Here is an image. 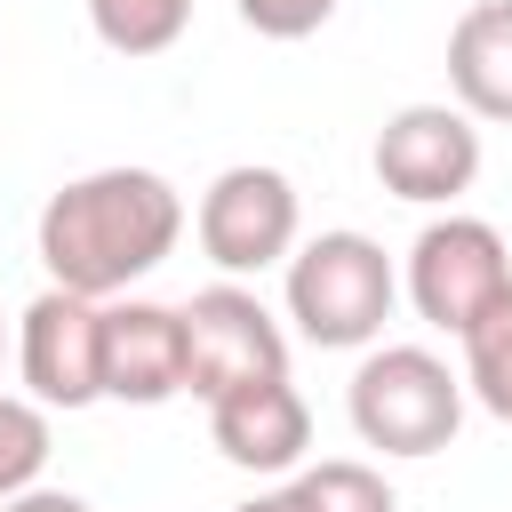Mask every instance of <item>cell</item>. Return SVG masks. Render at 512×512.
<instances>
[{
    "label": "cell",
    "instance_id": "2",
    "mask_svg": "<svg viewBox=\"0 0 512 512\" xmlns=\"http://www.w3.org/2000/svg\"><path fill=\"white\" fill-rule=\"evenodd\" d=\"M464 400V368H448L432 344H368L344 384V416L376 456H440L464 424Z\"/></svg>",
    "mask_w": 512,
    "mask_h": 512
},
{
    "label": "cell",
    "instance_id": "11",
    "mask_svg": "<svg viewBox=\"0 0 512 512\" xmlns=\"http://www.w3.org/2000/svg\"><path fill=\"white\" fill-rule=\"evenodd\" d=\"M448 96L472 120H512V0H472L448 24Z\"/></svg>",
    "mask_w": 512,
    "mask_h": 512
},
{
    "label": "cell",
    "instance_id": "6",
    "mask_svg": "<svg viewBox=\"0 0 512 512\" xmlns=\"http://www.w3.org/2000/svg\"><path fill=\"white\" fill-rule=\"evenodd\" d=\"M176 312H184V392L192 400H216L256 376H288V328L272 320V304L256 288L216 280V288H192Z\"/></svg>",
    "mask_w": 512,
    "mask_h": 512
},
{
    "label": "cell",
    "instance_id": "8",
    "mask_svg": "<svg viewBox=\"0 0 512 512\" xmlns=\"http://www.w3.org/2000/svg\"><path fill=\"white\" fill-rule=\"evenodd\" d=\"M16 376L40 408H96L104 400V304L48 280L16 320Z\"/></svg>",
    "mask_w": 512,
    "mask_h": 512
},
{
    "label": "cell",
    "instance_id": "3",
    "mask_svg": "<svg viewBox=\"0 0 512 512\" xmlns=\"http://www.w3.org/2000/svg\"><path fill=\"white\" fill-rule=\"evenodd\" d=\"M288 320L320 352H368L384 344V320L400 304V272L368 232H312L288 256Z\"/></svg>",
    "mask_w": 512,
    "mask_h": 512
},
{
    "label": "cell",
    "instance_id": "1",
    "mask_svg": "<svg viewBox=\"0 0 512 512\" xmlns=\"http://www.w3.org/2000/svg\"><path fill=\"white\" fill-rule=\"evenodd\" d=\"M176 240H184V192L160 168H128V160L56 184L32 224L48 280L72 296H96V304H112L144 272H160L176 256Z\"/></svg>",
    "mask_w": 512,
    "mask_h": 512
},
{
    "label": "cell",
    "instance_id": "9",
    "mask_svg": "<svg viewBox=\"0 0 512 512\" xmlns=\"http://www.w3.org/2000/svg\"><path fill=\"white\" fill-rule=\"evenodd\" d=\"M208 440L240 472H296L312 448V408L288 376H256L208 400Z\"/></svg>",
    "mask_w": 512,
    "mask_h": 512
},
{
    "label": "cell",
    "instance_id": "7",
    "mask_svg": "<svg viewBox=\"0 0 512 512\" xmlns=\"http://www.w3.org/2000/svg\"><path fill=\"white\" fill-rule=\"evenodd\" d=\"M376 184L408 208H456L472 184H480V120L448 96V104H400L384 128H376V152H368Z\"/></svg>",
    "mask_w": 512,
    "mask_h": 512
},
{
    "label": "cell",
    "instance_id": "16",
    "mask_svg": "<svg viewBox=\"0 0 512 512\" xmlns=\"http://www.w3.org/2000/svg\"><path fill=\"white\" fill-rule=\"evenodd\" d=\"M232 8H240V24L256 40H312L344 0H232Z\"/></svg>",
    "mask_w": 512,
    "mask_h": 512
},
{
    "label": "cell",
    "instance_id": "18",
    "mask_svg": "<svg viewBox=\"0 0 512 512\" xmlns=\"http://www.w3.org/2000/svg\"><path fill=\"white\" fill-rule=\"evenodd\" d=\"M232 512H304V504H296V488H256V496L232 504Z\"/></svg>",
    "mask_w": 512,
    "mask_h": 512
},
{
    "label": "cell",
    "instance_id": "10",
    "mask_svg": "<svg viewBox=\"0 0 512 512\" xmlns=\"http://www.w3.org/2000/svg\"><path fill=\"white\" fill-rule=\"evenodd\" d=\"M184 392V312L152 296L104 304V400L160 408Z\"/></svg>",
    "mask_w": 512,
    "mask_h": 512
},
{
    "label": "cell",
    "instance_id": "13",
    "mask_svg": "<svg viewBox=\"0 0 512 512\" xmlns=\"http://www.w3.org/2000/svg\"><path fill=\"white\" fill-rule=\"evenodd\" d=\"M88 24L112 56H168L192 24V0H88Z\"/></svg>",
    "mask_w": 512,
    "mask_h": 512
},
{
    "label": "cell",
    "instance_id": "14",
    "mask_svg": "<svg viewBox=\"0 0 512 512\" xmlns=\"http://www.w3.org/2000/svg\"><path fill=\"white\" fill-rule=\"evenodd\" d=\"M288 488H296L304 512H400L392 480H384L376 464H360V456H320V464H304Z\"/></svg>",
    "mask_w": 512,
    "mask_h": 512
},
{
    "label": "cell",
    "instance_id": "12",
    "mask_svg": "<svg viewBox=\"0 0 512 512\" xmlns=\"http://www.w3.org/2000/svg\"><path fill=\"white\" fill-rule=\"evenodd\" d=\"M456 344H464V392H472L496 424H512V288H504Z\"/></svg>",
    "mask_w": 512,
    "mask_h": 512
},
{
    "label": "cell",
    "instance_id": "17",
    "mask_svg": "<svg viewBox=\"0 0 512 512\" xmlns=\"http://www.w3.org/2000/svg\"><path fill=\"white\" fill-rule=\"evenodd\" d=\"M0 512H96V504H88V496H72V488H40V480H32V488H24V496H8Z\"/></svg>",
    "mask_w": 512,
    "mask_h": 512
},
{
    "label": "cell",
    "instance_id": "15",
    "mask_svg": "<svg viewBox=\"0 0 512 512\" xmlns=\"http://www.w3.org/2000/svg\"><path fill=\"white\" fill-rule=\"evenodd\" d=\"M48 472V408L32 392H0V504Z\"/></svg>",
    "mask_w": 512,
    "mask_h": 512
},
{
    "label": "cell",
    "instance_id": "4",
    "mask_svg": "<svg viewBox=\"0 0 512 512\" xmlns=\"http://www.w3.org/2000/svg\"><path fill=\"white\" fill-rule=\"evenodd\" d=\"M192 240H200V256H208L224 280L272 272V264H288L296 240H304V200H296V184H288L280 168L232 160V168H216V184L200 192Z\"/></svg>",
    "mask_w": 512,
    "mask_h": 512
},
{
    "label": "cell",
    "instance_id": "5",
    "mask_svg": "<svg viewBox=\"0 0 512 512\" xmlns=\"http://www.w3.org/2000/svg\"><path fill=\"white\" fill-rule=\"evenodd\" d=\"M408 304H416V320L424 328H448V336H464L504 288H512V248H504V232L488 224V216H432L416 240H408Z\"/></svg>",
    "mask_w": 512,
    "mask_h": 512
},
{
    "label": "cell",
    "instance_id": "19",
    "mask_svg": "<svg viewBox=\"0 0 512 512\" xmlns=\"http://www.w3.org/2000/svg\"><path fill=\"white\" fill-rule=\"evenodd\" d=\"M0 368H8V328H0Z\"/></svg>",
    "mask_w": 512,
    "mask_h": 512
}]
</instances>
